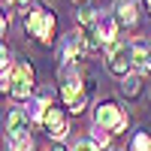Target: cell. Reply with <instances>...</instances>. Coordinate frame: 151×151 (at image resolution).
<instances>
[{"mask_svg": "<svg viewBox=\"0 0 151 151\" xmlns=\"http://www.w3.org/2000/svg\"><path fill=\"white\" fill-rule=\"evenodd\" d=\"M24 27L42 45H55V12H48L45 6H36L30 12H24Z\"/></svg>", "mask_w": 151, "mask_h": 151, "instance_id": "obj_1", "label": "cell"}, {"mask_svg": "<svg viewBox=\"0 0 151 151\" xmlns=\"http://www.w3.org/2000/svg\"><path fill=\"white\" fill-rule=\"evenodd\" d=\"M94 124L106 127L112 136H115V133H124V130H127L130 118L118 109L115 100H103V103H97V109H94Z\"/></svg>", "mask_w": 151, "mask_h": 151, "instance_id": "obj_2", "label": "cell"}, {"mask_svg": "<svg viewBox=\"0 0 151 151\" xmlns=\"http://www.w3.org/2000/svg\"><path fill=\"white\" fill-rule=\"evenodd\" d=\"M60 100H64V106L73 112V115H79V112L88 106V88H85V82L79 79V73L64 76V85H60Z\"/></svg>", "mask_w": 151, "mask_h": 151, "instance_id": "obj_3", "label": "cell"}, {"mask_svg": "<svg viewBox=\"0 0 151 151\" xmlns=\"http://www.w3.org/2000/svg\"><path fill=\"white\" fill-rule=\"evenodd\" d=\"M9 94L15 100H30L33 97V67L27 60H18L9 73Z\"/></svg>", "mask_w": 151, "mask_h": 151, "instance_id": "obj_4", "label": "cell"}, {"mask_svg": "<svg viewBox=\"0 0 151 151\" xmlns=\"http://www.w3.org/2000/svg\"><path fill=\"white\" fill-rule=\"evenodd\" d=\"M130 70H133V45H124L121 42V45L112 48V55H109V73L124 79Z\"/></svg>", "mask_w": 151, "mask_h": 151, "instance_id": "obj_5", "label": "cell"}, {"mask_svg": "<svg viewBox=\"0 0 151 151\" xmlns=\"http://www.w3.org/2000/svg\"><path fill=\"white\" fill-rule=\"evenodd\" d=\"M42 130L52 136V139H64V136L70 133V124H67V118H64V109H58L55 103L48 106L45 118H42Z\"/></svg>", "mask_w": 151, "mask_h": 151, "instance_id": "obj_6", "label": "cell"}, {"mask_svg": "<svg viewBox=\"0 0 151 151\" xmlns=\"http://www.w3.org/2000/svg\"><path fill=\"white\" fill-rule=\"evenodd\" d=\"M85 52H88V48H85V40H82V30H79V33H70L67 40H64V52H60L64 67H76Z\"/></svg>", "mask_w": 151, "mask_h": 151, "instance_id": "obj_7", "label": "cell"}, {"mask_svg": "<svg viewBox=\"0 0 151 151\" xmlns=\"http://www.w3.org/2000/svg\"><path fill=\"white\" fill-rule=\"evenodd\" d=\"M133 70L139 76H148L151 73V45L145 40H136L133 42Z\"/></svg>", "mask_w": 151, "mask_h": 151, "instance_id": "obj_8", "label": "cell"}, {"mask_svg": "<svg viewBox=\"0 0 151 151\" xmlns=\"http://www.w3.org/2000/svg\"><path fill=\"white\" fill-rule=\"evenodd\" d=\"M48 106H52V94H48V91H42V94L30 97V106H27V115H30V121L42 127V118H45Z\"/></svg>", "mask_w": 151, "mask_h": 151, "instance_id": "obj_9", "label": "cell"}, {"mask_svg": "<svg viewBox=\"0 0 151 151\" xmlns=\"http://www.w3.org/2000/svg\"><path fill=\"white\" fill-rule=\"evenodd\" d=\"M6 148H9V151H33V136H30V130L6 133Z\"/></svg>", "mask_w": 151, "mask_h": 151, "instance_id": "obj_10", "label": "cell"}, {"mask_svg": "<svg viewBox=\"0 0 151 151\" xmlns=\"http://www.w3.org/2000/svg\"><path fill=\"white\" fill-rule=\"evenodd\" d=\"M136 12H139V9H136L133 0H118V3H115V18H118L121 24H127V27L136 24V18H139Z\"/></svg>", "mask_w": 151, "mask_h": 151, "instance_id": "obj_11", "label": "cell"}, {"mask_svg": "<svg viewBox=\"0 0 151 151\" xmlns=\"http://www.w3.org/2000/svg\"><path fill=\"white\" fill-rule=\"evenodd\" d=\"M118 18H112V15H103L97 21V30H100V36H103V45H109V42H115V33H118Z\"/></svg>", "mask_w": 151, "mask_h": 151, "instance_id": "obj_12", "label": "cell"}, {"mask_svg": "<svg viewBox=\"0 0 151 151\" xmlns=\"http://www.w3.org/2000/svg\"><path fill=\"white\" fill-rule=\"evenodd\" d=\"M121 94L130 97V100H136V97L142 94V79H139V73H136V76H124V79H121Z\"/></svg>", "mask_w": 151, "mask_h": 151, "instance_id": "obj_13", "label": "cell"}, {"mask_svg": "<svg viewBox=\"0 0 151 151\" xmlns=\"http://www.w3.org/2000/svg\"><path fill=\"white\" fill-rule=\"evenodd\" d=\"M130 151H151V133H145V130L133 133V139H130Z\"/></svg>", "mask_w": 151, "mask_h": 151, "instance_id": "obj_14", "label": "cell"}, {"mask_svg": "<svg viewBox=\"0 0 151 151\" xmlns=\"http://www.w3.org/2000/svg\"><path fill=\"white\" fill-rule=\"evenodd\" d=\"M109 136H112V133H109L106 127H100V124H94V130H91V139L97 142V148H106V145H109Z\"/></svg>", "mask_w": 151, "mask_h": 151, "instance_id": "obj_15", "label": "cell"}, {"mask_svg": "<svg viewBox=\"0 0 151 151\" xmlns=\"http://www.w3.org/2000/svg\"><path fill=\"white\" fill-rule=\"evenodd\" d=\"M70 151H97V142H94V139H79Z\"/></svg>", "mask_w": 151, "mask_h": 151, "instance_id": "obj_16", "label": "cell"}, {"mask_svg": "<svg viewBox=\"0 0 151 151\" xmlns=\"http://www.w3.org/2000/svg\"><path fill=\"white\" fill-rule=\"evenodd\" d=\"M52 151H67V148H60V145H55V148H52Z\"/></svg>", "mask_w": 151, "mask_h": 151, "instance_id": "obj_17", "label": "cell"}, {"mask_svg": "<svg viewBox=\"0 0 151 151\" xmlns=\"http://www.w3.org/2000/svg\"><path fill=\"white\" fill-rule=\"evenodd\" d=\"M9 3H27V0H9Z\"/></svg>", "mask_w": 151, "mask_h": 151, "instance_id": "obj_18", "label": "cell"}, {"mask_svg": "<svg viewBox=\"0 0 151 151\" xmlns=\"http://www.w3.org/2000/svg\"><path fill=\"white\" fill-rule=\"evenodd\" d=\"M145 6H148V12H151V0H145Z\"/></svg>", "mask_w": 151, "mask_h": 151, "instance_id": "obj_19", "label": "cell"}]
</instances>
